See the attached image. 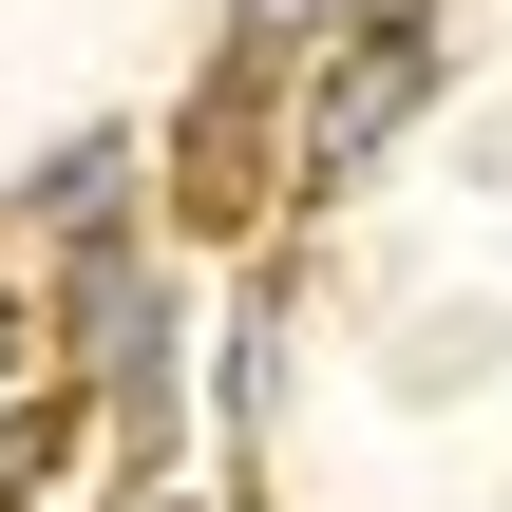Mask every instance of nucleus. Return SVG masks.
<instances>
[{
    "mask_svg": "<svg viewBox=\"0 0 512 512\" xmlns=\"http://www.w3.org/2000/svg\"><path fill=\"white\" fill-rule=\"evenodd\" d=\"M57 456H76V399H19V418H0V512L57 494Z\"/></svg>",
    "mask_w": 512,
    "mask_h": 512,
    "instance_id": "obj_4",
    "label": "nucleus"
},
{
    "mask_svg": "<svg viewBox=\"0 0 512 512\" xmlns=\"http://www.w3.org/2000/svg\"><path fill=\"white\" fill-rule=\"evenodd\" d=\"M38 247H57V266L133 247V133H57V152H38Z\"/></svg>",
    "mask_w": 512,
    "mask_h": 512,
    "instance_id": "obj_3",
    "label": "nucleus"
},
{
    "mask_svg": "<svg viewBox=\"0 0 512 512\" xmlns=\"http://www.w3.org/2000/svg\"><path fill=\"white\" fill-rule=\"evenodd\" d=\"M418 114H437V38H418V0L342 19V38H323V76H304V114H285V190H361Z\"/></svg>",
    "mask_w": 512,
    "mask_h": 512,
    "instance_id": "obj_1",
    "label": "nucleus"
},
{
    "mask_svg": "<svg viewBox=\"0 0 512 512\" xmlns=\"http://www.w3.org/2000/svg\"><path fill=\"white\" fill-rule=\"evenodd\" d=\"M19 342H38V304H19V266H0V380H19Z\"/></svg>",
    "mask_w": 512,
    "mask_h": 512,
    "instance_id": "obj_5",
    "label": "nucleus"
},
{
    "mask_svg": "<svg viewBox=\"0 0 512 512\" xmlns=\"http://www.w3.org/2000/svg\"><path fill=\"white\" fill-rule=\"evenodd\" d=\"M76 342H95V399H114V437H133V475H171V285L133 266V247H95L76 266Z\"/></svg>",
    "mask_w": 512,
    "mask_h": 512,
    "instance_id": "obj_2",
    "label": "nucleus"
},
{
    "mask_svg": "<svg viewBox=\"0 0 512 512\" xmlns=\"http://www.w3.org/2000/svg\"><path fill=\"white\" fill-rule=\"evenodd\" d=\"M133 512H209V494H171V475H152V494H133Z\"/></svg>",
    "mask_w": 512,
    "mask_h": 512,
    "instance_id": "obj_6",
    "label": "nucleus"
}]
</instances>
